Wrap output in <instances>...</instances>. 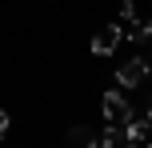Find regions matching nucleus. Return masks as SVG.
Listing matches in <instances>:
<instances>
[{
  "instance_id": "f03ea898",
  "label": "nucleus",
  "mask_w": 152,
  "mask_h": 148,
  "mask_svg": "<svg viewBox=\"0 0 152 148\" xmlns=\"http://www.w3.org/2000/svg\"><path fill=\"white\" fill-rule=\"evenodd\" d=\"M124 40V32H120V24H108V28H100L96 36H92V52L96 56H112L116 52V44Z\"/></svg>"
},
{
  "instance_id": "f257e3e1",
  "label": "nucleus",
  "mask_w": 152,
  "mask_h": 148,
  "mask_svg": "<svg viewBox=\"0 0 152 148\" xmlns=\"http://www.w3.org/2000/svg\"><path fill=\"white\" fill-rule=\"evenodd\" d=\"M104 116H108V124H128L132 120V108H128V100H124V92H104Z\"/></svg>"
},
{
  "instance_id": "423d86ee",
  "label": "nucleus",
  "mask_w": 152,
  "mask_h": 148,
  "mask_svg": "<svg viewBox=\"0 0 152 148\" xmlns=\"http://www.w3.org/2000/svg\"><path fill=\"white\" fill-rule=\"evenodd\" d=\"M152 132V120L140 116V120H128V140H144V136Z\"/></svg>"
},
{
  "instance_id": "6e6552de",
  "label": "nucleus",
  "mask_w": 152,
  "mask_h": 148,
  "mask_svg": "<svg viewBox=\"0 0 152 148\" xmlns=\"http://www.w3.org/2000/svg\"><path fill=\"white\" fill-rule=\"evenodd\" d=\"M120 20L136 24V4H132V0H120Z\"/></svg>"
},
{
  "instance_id": "f8f14e48",
  "label": "nucleus",
  "mask_w": 152,
  "mask_h": 148,
  "mask_svg": "<svg viewBox=\"0 0 152 148\" xmlns=\"http://www.w3.org/2000/svg\"><path fill=\"white\" fill-rule=\"evenodd\" d=\"M148 148H152V140H148Z\"/></svg>"
},
{
  "instance_id": "39448f33",
  "label": "nucleus",
  "mask_w": 152,
  "mask_h": 148,
  "mask_svg": "<svg viewBox=\"0 0 152 148\" xmlns=\"http://www.w3.org/2000/svg\"><path fill=\"white\" fill-rule=\"evenodd\" d=\"M64 148H100V136L92 132V128H68Z\"/></svg>"
},
{
  "instance_id": "9d476101",
  "label": "nucleus",
  "mask_w": 152,
  "mask_h": 148,
  "mask_svg": "<svg viewBox=\"0 0 152 148\" xmlns=\"http://www.w3.org/2000/svg\"><path fill=\"white\" fill-rule=\"evenodd\" d=\"M148 120H152V96H148Z\"/></svg>"
},
{
  "instance_id": "7ed1b4c3",
  "label": "nucleus",
  "mask_w": 152,
  "mask_h": 148,
  "mask_svg": "<svg viewBox=\"0 0 152 148\" xmlns=\"http://www.w3.org/2000/svg\"><path fill=\"white\" fill-rule=\"evenodd\" d=\"M148 60H144V56H136V60H128V64H120V72H116V80H120V88H136L140 84V80H144L148 76Z\"/></svg>"
},
{
  "instance_id": "9b49d317",
  "label": "nucleus",
  "mask_w": 152,
  "mask_h": 148,
  "mask_svg": "<svg viewBox=\"0 0 152 148\" xmlns=\"http://www.w3.org/2000/svg\"><path fill=\"white\" fill-rule=\"evenodd\" d=\"M128 148H136V144H128Z\"/></svg>"
},
{
  "instance_id": "0eeeda50",
  "label": "nucleus",
  "mask_w": 152,
  "mask_h": 148,
  "mask_svg": "<svg viewBox=\"0 0 152 148\" xmlns=\"http://www.w3.org/2000/svg\"><path fill=\"white\" fill-rule=\"evenodd\" d=\"M132 40H136V44H152V20H144V24H140V28L132 32Z\"/></svg>"
},
{
  "instance_id": "1a4fd4ad",
  "label": "nucleus",
  "mask_w": 152,
  "mask_h": 148,
  "mask_svg": "<svg viewBox=\"0 0 152 148\" xmlns=\"http://www.w3.org/2000/svg\"><path fill=\"white\" fill-rule=\"evenodd\" d=\"M8 124H12V120H8V112H4V108H0V136H4V132H8Z\"/></svg>"
},
{
  "instance_id": "20e7f679",
  "label": "nucleus",
  "mask_w": 152,
  "mask_h": 148,
  "mask_svg": "<svg viewBox=\"0 0 152 148\" xmlns=\"http://www.w3.org/2000/svg\"><path fill=\"white\" fill-rule=\"evenodd\" d=\"M128 124H108L100 132V148H128Z\"/></svg>"
}]
</instances>
